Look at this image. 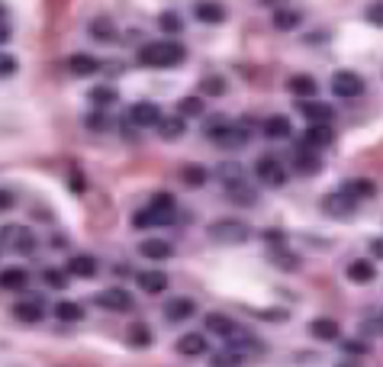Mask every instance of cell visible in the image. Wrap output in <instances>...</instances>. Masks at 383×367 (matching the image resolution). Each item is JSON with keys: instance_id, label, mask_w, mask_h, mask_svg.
Returning a JSON list of instances; mask_svg holds the SVG:
<instances>
[{"instance_id": "22", "label": "cell", "mask_w": 383, "mask_h": 367, "mask_svg": "<svg viewBox=\"0 0 383 367\" xmlns=\"http://www.w3.org/2000/svg\"><path fill=\"white\" fill-rule=\"evenodd\" d=\"M135 280H139V287L145 293H165L167 290V274L165 271H142Z\"/></svg>"}, {"instance_id": "29", "label": "cell", "mask_w": 383, "mask_h": 367, "mask_svg": "<svg viewBox=\"0 0 383 367\" xmlns=\"http://www.w3.org/2000/svg\"><path fill=\"white\" fill-rule=\"evenodd\" d=\"M348 280H354V284L374 280V264H370V261H351L348 264Z\"/></svg>"}, {"instance_id": "10", "label": "cell", "mask_w": 383, "mask_h": 367, "mask_svg": "<svg viewBox=\"0 0 383 367\" xmlns=\"http://www.w3.org/2000/svg\"><path fill=\"white\" fill-rule=\"evenodd\" d=\"M193 13H197V20L206 26H219L225 23V17H229V10L223 7V3H216V0H200L197 7H193Z\"/></svg>"}, {"instance_id": "42", "label": "cell", "mask_w": 383, "mask_h": 367, "mask_svg": "<svg viewBox=\"0 0 383 367\" xmlns=\"http://www.w3.org/2000/svg\"><path fill=\"white\" fill-rule=\"evenodd\" d=\"M345 190H348L351 197H370V193H374V184L370 181H351Z\"/></svg>"}, {"instance_id": "20", "label": "cell", "mask_w": 383, "mask_h": 367, "mask_svg": "<svg viewBox=\"0 0 383 367\" xmlns=\"http://www.w3.org/2000/svg\"><path fill=\"white\" fill-rule=\"evenodd\" d=\"M206 329L213 335H219V338H232V335L239 332V326H235L229 316H223V313H209V316H206Z\"/></svg>"}, {"instance_id": "2", "label": "cell", "mask_w": 383, "mask_h": 367, "mask_svg": "<svg viewBox=\"0 0 383 367\" xmlns=\"http://www.w3.org/2000/svg\"><path fill=\"white\" fill-rule=\"evenodd\" d=\"M206 235L219 245H242V242H248L251 229L242 219H216V223H209Z\"/></svg>"}, {"instance_id": "13", "label": "cell", "mask_w": 383, "mask_h": 367, "mask_svg": "<svg viewBox=\"0 0 383 367\" xmlns=\"http://www.w3.org/2000/svg\"><path fill=\"white\" fill-rule=\"evenodd\" d=\"M68 71L75 77H91L100 71V61L93 59V55H84V52H77V55H71L68 59Z\"/></svg>"}, {"instance_id": "17", "label": "cell", "mask_w": 383, "mask_h": 367, "mask_svg": "<svg viewBox=\"0 0 383 367\" xmlns=\"http://www.w3.org/2000/svg\"><path fill=\"white\" fill-rule=\"evenodd\" d=\"M225 190H229V200L239 203V207H255V203H258V190H255V187H248V181L229 184Z\"/></svg>"}, {"instance_id": "37", "label": "cell", "mask_w": 383, "mask_h": 367, "mask_svg": "<svg viewBox=\"0 0 383 367\" xmlns=\"http://www.w3.org/2000/svg\"><path fill=\"white\" fill-rule=\"evenodd\" d=\"M119 93L113 91V87H97V91H91V103L93 107H110V103H117Z\"/></svg>"}, {"instance_id": "3", "label": "cell", "mask_w": 383, "mask_h": 367, "mask_svg": "<svg viewBox=\"0 0 383 367\" xmlns=\"http://www.w3.org/2000/svg\"><path fill=\"white\" fill-rule=\"evenodd\" d=\"M255 174H258V181L264 184V187H283V184H287V167H283L274 155H264V158H258V165H255Z\"/></svg>"}, {"instance_id": "15", "label": "cell", "mask_w": 383, "mask_h": 367, "mask_svg": "<svg viewBox=\"0 0 383 367\" xmlns=\"http://www.w3.org/2000/svg\"><path fill=\"white\" fill-rule=\"evenodd\" d=\"M300 113L309 119V123H329L335 117V110L329 103H319V100H300Z\"/></svg>"}, {"instance_id": "4", "label": "cell", "mask_w": 383, "mask_h": 367, "mask_svg": "<svg viewBox=\"0 0 383 367\" xmlns=\"http://www.w3.org/2000/svg\"><path fill=\"white\" fill-rule=\"evenodd\" d=\"M354 207H358V200H354L348 190L329 193V197H325V203H322V209H325V213H329L332 219H348L351 213H354Z\"/></svg>"}, {"instance_id": "11", "label": "cell", "mask_w": 383, "mask_h": 367, "mask_svg": "<svg viewBox=\"0 0 383 367\" xmlns=\"http://www.w3.org/2000/svg\"><path fill=\"white\" fill-rule=\"evenodd\" d=\"M335 142V133H332V126L329 123H316V126H309L306 133H303V145H309V149H325V145H332Z\"/></svg>"}, {"instance_id": "52", "label": "cell", "mask_w": 383, "mask_h": 367, "mask_svg": "<svg viewBox=\"0 0 383 367\" xmlns=\"http://www.w3.org/2000/svg\"><path fill=\"white\" fill-rule=\"evenodd\" d=\"M345 367H348V364H345Z\"/></svg>"}, {"instance_id": "31", "label": "cell", "mask_w": 383, "mask_h": 367, "mask_svg": "<svg viewBox=\"0 0 383 367\" xmlns=\"http://www.w3.org/2000/svg\"><path fill=\"white\" fill-rule=\"evenodd\" d=\"M181 177H183L187 187H203V184H206V167L203 165H187L181 171Z\"/></svg>"}, {"instance_id": "8", "label": "cell", "mask_w": 383, "mask_h": 367, "mask_svg": "<svg viewBox=\"0 0 383 367\" xmlns=\"http://www.w3.org/2000/svg\"><path fill=\"white\" fill-rule=\"evenodd\" d=\"M129 119H133L139 129H151V126H158L161 110H158V103L139 100V103H133V110H129Z\"/></svg>"}, {"instance_id": "12", "label": "cell", "mask_w": 383, "mask_h": 367, "mask_svg": "<svg viewBox=\"0 0 383 367\" xmlns=\"http://www.w3.org/2000/svg\"><path fill=\"white\" fill-rule=\"evenodd\" d=\"M13 313H17L20 322L33 326V322H42V316H45V306H42V300H36V297H26V300H20L17 306H13Z\"/></svg>"}, {"instance_id": "6", "label": "cell", "mask_w": 383, "mask_h": 367, "mask_svg": "<svg viewBox=\"0 0 383 367\" xmlns=\"http://www.w3.org/2000/svg\"><path fill=\"white\" fill-rule=\"evenodd\" d=\"M93 303L110 309V313H129V309H133V297H129V290H123V287H110V290L97 293Z\"/></svg>"}, {"instance_id": "26", "label": "cell", "mask_w": 383, "mask_h": 367, "mask_svg": "<svg viewBox=\"0 0 383 367\" xmlns=\"http://www.w3.org/2000/svg\"><path fill=\"white\" fill-rule=\"evenodd\" d=\"M139 251H142V255H145L149 261H165V258H171V245L161 242V239H145V242L139 245Z\"/></svg>"}, {"instance_id": "50", "label": "cell", "mask_w": 383, "mask_h": 367, "mask_svg": "<svg viewBox=\"0 0 383 367\" xmlns=\"http://www.w3.org/2000/svg\"><path fill=\"white\" fill-rule=\"evenodd\" d=\"M7 39H10V29H7L3 23H0V42H7Z\"/></svg>"}, {"instance_id": "5", "label": "cell", "mask_w": 383, "mask_h": 367, "mask_svg": "<svg viewBox=\"0 0 383 367\" xmlns=\"http://www.w3.org/2000/svg\"><path fill=\"white\" fill-rule=\"evenodd\" d=\"M332 91L335 97H361L364 93V77L354 75V71H335Z\"/></svg>"}, {"instance_id": "9", "label": "cell", "mask_w": 383, "mask_h": 367, "mask_svg": "<svg viewBox=\"0 0 383 367\" xmlns=\"http://www.w3.org/2000/svg\"><path fill=\"white\" fill-rule=\"evenodd\" d=\"M293 165H296V171H300L303 177H313L319 174V167H322V158H319L316 149H309V145H300L296 149V155H293Z\"/></svg>"}, {"instance_id": "46", "label": "cell", "mask_w": 383, "mask_h": 367, "mask_svg": "<svg viewBox=\"0 0 383 367\" xmlns=\"http://www.w3.org/2000/svg\"><path fill=\"white\" fill-rule=\"evenodd\" d=\"M10 207H13V193L0 190V213H3V209H10Z\"/></svg>"}, {"instance_id": "28", "label": "cell", "mask_w": 383, "mask_h": 367, "mask_svg": "<svg viewBox=\"0 0 383 367\" xmlns=\"http://www.w3.org/2000/svg\"><path fill=\"white\" fill-rule=\"evenodd\" d=\"M261 129H264L267 139H287V135L293 133V129H290V119H287V117H267Z\"/></svg>"}, {"instance_id": "34", "label": "cell", "mask_w": 383, "mask_h": 367, "mask_svg": "<svg viewBox=\"0 0 383 367\" xmlns=\"http://www.w3.org/2000/svg\"><path fill=\"white\" fill-rule=\"evenodd\" d=\"M129 342H133L135 348H149L151 345V329L145 326V322H135V326L129 329Z\"/></svg>"}, {"instance_id": "45", "label": "cell", "mask_w": 383, "mask_h": 367, "mask_svg": "<svg viewBox=\"0 0 383 367\" xmlns=\"http://www.w3.org/2000/svg\"><path fill=\"white\" fill-rule=\"evenodd\" d=\"M84 123H87V129H107V119H103V113H91Z\"/></svg>"}, {"instance_id": "33", "label": "cell", "mask_w": 383, "mask_h": 367, "mask_svg": "<svg viewBox=\"0 0 383 367\" xmlns=\"http://www.w3.org/2000/svg\"><path fill=\"white\" fill-rule=\"evenodd\" d=\"M177 117H203V100L193 93V97H183L181 103H177Z\"/></svg>"}, {"instance_id": "32", "label": "cell", "mask_w": 383, "mask_h": 367, "mask_svg": "<svg viewBox=\"0 0 383 367\" xmlns=\"http://www.w3.org/2000/svg\"><path fill=\"white\" fill-rule=\"evenodd\" d=\"M55 316L61 319V322H81L84 319V309L77 306V303H59V306H55Z\"/></svg>"}, {"instance_id": "41", "label": "cell", "mask_w": 383, "mask_h": 367, "mask_svg": "<svg viewBox=\"0 0 383 367\" xmlns=\"http://www.w3.org/2000/svg\"><path fill=\"white\" fill-rule=\"evenodd\" d=\"M42 280L49 287H55V290H61V287L68 284V274H61V271H55V267H49V271H42Z\"/></svg>"}, {"instance_id": "38", "label": "cell", "mask_w": 383, "mask_h": 367, "mask_svg": "<svg viewBox=\"0 0 383 367\" xmlns=\"http://www.w3.org/2000/svg\"><path fill=\"white\" fill-rule=\"evenodd\" d=\"M149 209H158V213H171V216H174V197H171V193H155V197H151V203H149Z\"/></svg>"}, {"instance_id": "24", "label": "cell", "mask_w": 383, "mask_h": 367, "mask_svg": "<svg viewBox=\"0 0 383 367\" xmlns=\"http://www.w3.org/2000/svg\"><path fill=\"white\" fill-rule=\"evenodd\" d=\"M309 332H313V338H319V342H335V338L342 335V329H338L335 319H313Z\"/></svg>"}, {"instance_id": "48", "label": "cell", "mask_w": 383, "mask_h": 367, "mask_svg": "<svg viewBox=\"0 0 383 367\" xmlns=\"http://www.w3.org/2000/svg\"><path fill=\"white\" fill-rule=\"evenodd\" d=\"M367 17H370V23H377V26H380V3L367 10Z\"/></svg>"}, {"instance_id": "23", "label": "cell", "mask_w": 383, "mask_h": 367, "mask_svg": "<svg viewBox=\"0 0 383 367\" xmlns=\"http://www.w3.org/2000/svg\"><path fill=\"white\" fill-rule=\"evenodd\" d=\"M155 129H158V135L165 139V142H174V139H181V135H183L187 123H183L181 117H161Z\"/></svg>"}, {"instance_id": "16", "label": "cell", "mask_w": 383, "mask_h": 367, "mask_svg": "<svg viewBox=\"0 0 383 367\" xmlns=\"http://www.w3.org/2000/svg\"><path fill=\"white\" fill-rule=\"evenodd\" d=\"M177 354L183 358H197V354H206V338L197 332H187L177 338Z\"/></svg>"}, {"instance_id": "27", "label": "cell", "mask_w": 383, "mask_h": 367, "mask_svg": "<svg viewBox=\"0 0 383 367\" xmlns=\"http://www.w3.org/2000/svg\"><path fill=\"white\" fill-rule=\"evenodd\" d=\"M68 274H75V277H93V274H97V258H91V255H77V258L68 261Z\"/></svg>"}, {"instance_id": "49", "label": "cell", "mask_w": 383, "mask_h": 367, "mask_svg": "<svg viewBox=\"0 0 383 367\" xmlns=\"http://www.w3.org/2000/svg\"><path fill=\"white\" fill-rule=\"evenodd\" d=\"M370 251H374L377 258H380V255H383V245H380V239H377V242H370Z\"/></svg>"}, {"instance_id": "36", "label": "cell", "mask_w": 383, "mask_h": 367, "mask_svg": "<svg viewBox=\"0 0 383 367\" xmlns=\"http://www.w3.org/2000/svg\"><path fill=\"white\" fill-rule=\"evenodd\" d=\"M200 91L206 93V97H219V93H225V81L219 75H209L200 81Z\"/></svg>"}, {"instance_id": "35", "label": "cell", "mask_w": 383, "mask_h": 367, "mask_svg": "<svg viewBox=\"0 0 383 367\" xmlns=\"http://www.w3.org/2000/svg\"><path fill=\"white\" fill-rule=\"evenodd\" d=\"M219 177H223V184L229 187V184L245 181V171H242V165H235V161H225V165L219 167Z\"/></svg>"}, {"instance_id": "25", "label": "cell", "mask_w": 383, "mask_h": 367, "mask_svg": "<svg viewBox=\"0 0 383 367\" xmlns=\"http://www.w3.org/2000/svg\"><path fill=\"white\" fill-rule=\"evenodd\" d=\"M29 284V274H26L23 267H7V271H0V290H23Z\"/></svg>"}, {"instance_id": "19", "label": "cell", "mask_w": 383, "mask_h": 367, "mask_svg": "<svg viewBox=\"0 0 383 367\" xmlns=\"http://www.w3.org/2000/svg\"><path fill=\"white\" fill-rule=\"evenodd\" d=\"M271 23H274V29H280V33H290V29H296V26L303 23V13L300 10L283 7V10H274V13H271Z\"/></svg>"}, {"instance_id": "1", "label": "cell", "mask_w": 383, "mask_h": 367, "mask_svg": "<svg viewBox=\"0 0 383 367\" xmlns=\"http://www.w3.org/2000/svg\"><path fill=\"white\" fill-rule=\"evenodd\" d=\"M183 59H187V49L174 39H155L139 49V65L145 68H177Z\"/></svg>"}, {"instance_id": "40", "label": "cell", "mask_w": 383, "mask_h": 367, "mask_svg": "<svg viewBox=\"0 0 383 367\" xmlns=\"http://www.w3.org/2000/svg\"><path fill=\"white\" fill-rule=\"evenodd\" d=\"M209 364H213V367H239V364H242V354H235V351H223V354H216Z\"/></svg>"}, {"instance_id": "43", "label": "cell", "mask_w": 383, "mask_h": 367, "mask_svg": "<svg viewBox=\"0 0 383 367\" xmlns=\"http://www.w3.org/2000/svg\"><path fill=\"white\" fill-rule=\"evenodd\" d=\"M225 126H229V119H225V117H213V119L206 123V135H209V139H216V135L223 133Z\"/></svg>"}, {"instance_id": "21", "label": "cell", "mask_w": 383, "mask_h": 367, "mask_svg": "<svg viewBox=\"0 0 383 367\" xmlns=\"http://www.w3.org/2000/svg\"><path fill=\"white\" fill-rule=\"evenodd\" d=\"M171 213H158V209H139V213H135L133 216V225L135 229H151V225H165V223H171Z\"/></svg>"}, {"instance_id": "30", "label": "cell", "mask_w": 383, "mask_h": 367, "mask_svg": "<svg viewBox=\"0 0 383 367\" xmlns=\"http://www.w3.org/2000/svg\"><path fill=\"white\" fill-rule=\"evenodd\" d=\"M91 36L100 42H113L117 39V26L110 23L107 17H97V20H91Z\"/></svg>"}, {"instance_id": "14", "label": "cell", "mask_w": 383, "mask_h": 367, "mask_svg": "<svg viewBox=\"0 0 383 367\" xmlns=\"http://www.w3.org/2000/svg\"><path fill=\"white\" fill-rule=\"evenodd\" d=\"M287 91H290L296 100H313V97H316V91H319V84L313 81L309 75H293L290 81H287Z\"/></svg>"}, {"instance_id": "51", "label": "cell", "mask_w": 383, "mask_h": 367, "mask_svg": "<svg viewBox=\"0 0 383 367\" xmlns=\"http://www.w3.org/2000/svg\"><path fill=\"white\" fill-rule=\"evenodd\" d=\"M0 20H3V7H0Z\"/></svg>"}, {"instance_id": "18", "label": "cell", "mask_w": 383, "mask_h": 367, "mask_svg": "<svg viewBox=\"0 0 383 367\" xmlns=\"http://www.w3.org/2000/svg\"><path fill=\"white\" fill-rule=\"evenodd\" d=\"M193 313H197V306H193V300H187V297H177V300H171L165 306L167 322H183V319H190Z\"/></svg>"}, {"instance_id": "7", "label": "cell", "mask_w": 383, "mask_h": 367, "mask_svg": "<svg viewBox=\"0 0 383 367\" xmlns=\"http://www.w3.org/2000/svg\"><path fill=\"white\" fill-rule=\"evenodd\" d=\"M0 242H13V248L20 251V255H33L36 248V239L29 229H23V225H7V229H0Z\"/></svg>"}, {"instance_id": "47", "label": "cell", "mask_w": 383, "mask_h": 367, "mask_svg": "<svg viewBox=\"0 0 383 367\" xmlns=\"http://www.w3.org/2000/svg\"><path fill=\"white\" fill-rule=\"evenodd\" d=\"M264 239H267V242H271V245H283V232H274V229H267V232H264Z\"/></svg>"}, {"instance_id": "39", "label": "cell", "mask_w": 383, "mask_h": 367, "mask_svg": "<svg viewBox=\"0 0 383 367\" xmlns=\"http://www.w3.org/2000/svg\"><path fill=\"white\" fill-rule=\"evenodd\" d=\"M158 26H161V33H181L183 20L177 17V13H171V10H167V13H161V17H158Z\"/></svg>"}, {"instance_id": "44", "label": "cell", "mask_w": 383, "mask_h": 367, "mask_svg": "<svg viewBox=\"0 0 383 367\" xmlns=\"http://www.w3.org/2000/svg\"><path fill=\"white\" fill-rule=\"evenodd\" d=\"M17 71V59H10V55H0V77H7Z\"/></svg>"}]
</instances>
